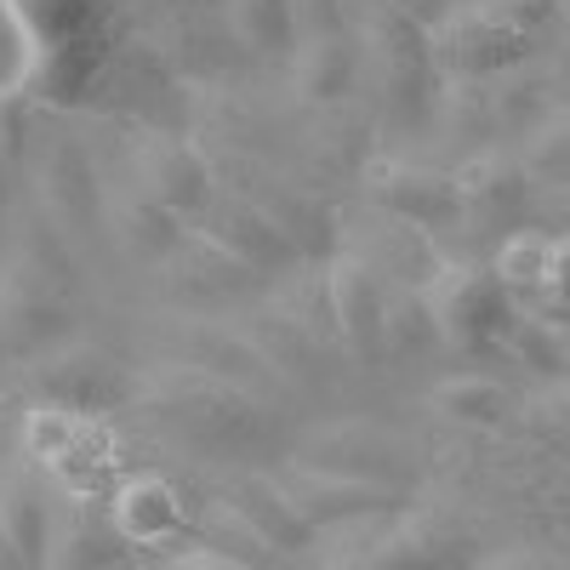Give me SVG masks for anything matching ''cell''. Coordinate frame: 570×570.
I'll use <instances>...</instances> for the list:
<instances>
[{
  "instance_id": "cell-8",
  "label": "cell",
  "mask_w": 570,
  "mask_h": 570,
  "mask_svg": "<svg viewBox=\"0 0 570 570\" xmlns=\"http://www.w3.org/2000/svg\"><path fill=\"white\" fill-rule=\"evenodd\" d=\"M292 462L320 468V473H343V480H360V485H376V491H394V497H405L411 480H416L411 451L389 434V428H371V422L320 428V434H308V440L292 451Z\"/></svg>"
},
{
  "instance_id": "cell-7",
  "label": "cell",
  "mask_w": 570,
  "mask_h": 570,
  "mask_svg": "<svg viewBox=\"0 0 570 570\" xmlns=\"http://www.w3.org/2000/svg\"><path fill=\"white\" fill-rule=\"evenodd\" d=\"M473 564H480V548L468 531H456L451 519L400 508L337 570H473Z\"/></svg>"
},
{
  "instance_id": "cell-35",
  "label": "cell",
  "mask_w": 570,
  "mask_h": 570,
  "mask_svg": "<svg viewBox=\"0 0 570 570\" xmlns=\"http://www.w3.org/2000/svg\"><path fill=\"white\" fill-rule=\"evenodd\" d=\"M0 75H7V40H0Z\"/></svg>"
},
{
  "instance_id": "cell-19",
  "label": "cell",
  "mask_w": 570,
  "mask_h": 570,
  "mask_svg": "<svg viewBox=\"0 0 570 570\" xmlns=\"http://www.w3.org/2000/svg\"><path fill=\"white\" fill-rule=\"evenodd\" d=\"M292 91L308 109H337L360 91V40L348 35H320L292 46Z\"/></svg>"
},
{
  "instance_id": "cell-1",
  "label": "cell",
  "mask_w": 570,
  "mask_h": 570,
  "mask_svg": "<svg viewBox=\"0 0 570 570\" xmlns=\"http://www.w3.org/2000/svg\"><path fill=\"white\" fill-rule=\"evenodd\" d=\"M564 0H462L428 23L434 69L456 80H491L502 69H519L548 40Z\"/></svg>"
},
{
  "instance_id": "cell-2",
  "label": "cell",
  "mask_w": 570,
  "mask_h": 570,
  "mask_svg": "<svg viewBox=\"0 0 570 570\" xmlns=\"http://www.w3.org/2000/svg\"><path fill=\"white\" fill-rule=\"evenodd\" d=\"M166 428L206 451H252L263 440V400L217 383L206 371H188L177 360H160L155 371H137V400Z\"/></svg>"
},
{
  "instance_id": "cell-32",
  "label": "cell",
  "mask_w": 570,
  "mask_h": 570,
  "mask_svg": "<svg viewBox=\"0 0 570 570\" xmlns=\"http://www.w3.org/2000/svg\"><path fill=\"white\" fill-rule=\"evenodd\" d=\"M389 7H400V12H411L416 23H434V18H440V0H389Z\"/></svg>"
},
{
  "instance_id": "cell-24",
  "label": "cell",
  "mask_w": 570,
  "mask_h": 570,
  "mask_svg": "<svg viewBox=\"0 0 570 570\" xmlns=\"http://www.w3.org/2000/svg\"><path fill=\"white\" fill-rule=\"evenodd\" d=\"M200 548H217L223 559H234V564H246V570H292L297 559H285L279 548H268L252 525H246V519L240 513H228L217 497L200 508Z\"/></svg>"
},
{
  "instance_id": "cell-36",
  "label": "cell",
  "mask_w": 570,
  "mask_h": 570,
  "mask_svg": "<svg viewBox=\"0 0 570 570\" xmlns=\"http://www.w3.org/2000/svg\"><path fill=\"white\" fill-rule=\"evenodd\" d=\"M445 7H462V0H440V12H445Z\"/></svg>"
},
{
  "instance_id": "cell-27",
  "label": "cell",
  "mask_w": 570,
  "mask_h": 570,
  "mask_svg": "<svg viewBox=\"0 0 570 570\" xmlns=\"http://www.w3.org/2000/svg\"><path fill=\"white\" fill-rule=\"evenodd\" d=\"M292 23H297V40L348 35L354 29V0H292Z\"/></svg>"
},
{
  "instance_id": "cell-14",
  "label": "cell",
  "mask_w": 570,
  "mask_h": 570,
  "mask_svg": "<svg viewBox=\"0 0 570 570\" xmlns=\"http://www.w3.org/2000/svg\"><path fill=\"white\" fill-rule=\"evenodd\" d=\"M52 519H58V491L46 468L23 451H7L0 462V537H7L35 570L52 559Z\"/></svg>"
},
{
  "instance_id": "cell-9",
  "label": "cell",
  "mask_w": 570,
  "mask_h": 570,
  "mask_svg": "<svg viewBox=\"0 0 570 570\" xmlns=\"http://www.w3.org/2000/svg\"><path fill=\"white\" fill-rule=\"evenodd\" d=\"M188 228H195L206 246H217L234 268H246L252 279H285L292 268H303L297 246L285 240V234L240 195V188H217V195L206 200V212Z\"/></svg>"
},
{
  "instance_id": "cell-22",
  "label": "cell",
  "mask_w": 570,
  "mask_h": 570,
  "mask_svg": "<svg viewBox=\"0 0 570 570\" xmlns=\"http://www.w3.org/2000/svg\"><path fill=\"white\" fill-rule=\"evenodd\" d=\"M104 228H115L120 246L131 257H142V263H166L183 246V234H188L171 212H160L155 200H142L137 188H126L115 206H104Z\"/></svg>"
},
{
  "instance_id": "cell-31",
  "label": "cell",
  "mask_w": 570,
  "mask_h": 570,
  "mask_svg": "<svg viewBox=\"0 0 570 570\" xmlns=\"http://www.w3.org/2000/svg\"><path fill=\"white\" fill-rule=\"evenodd\" d=\"M7 234H12V155L0 149V252H7Z\"/></svg>"
},
{
  "instance_id": "cell-34",
  "label": "cell",
  "mask_w": 570,
  "mask_h": 570,
  "mask_svg": "<svg viewBox=\"0 0 570 570\" xmlns=\"http://www.w3.org/2000/svg\"><path fill=\"white\" fill-rule=\"evenodd\" d=\"M7 440H12V416H7V405H0V462H7V451H12Z\"/></svg>"
},
{
  "instance_id": "cell-21",
  "label": "cell",
  "mask_w": 570,
  "mask_h": 570,
  "mask_svg": "<svg viewBox=\"0 0 570 570\" xmlns=\"http://www.w3.org/2000/svg\"><path fill=\"white\" fill-rule=\"evenodd\" d=\"M109 519H115V537L120 542H137V548H166L183 531V508H177V491L166 480L126 485Z\"/></svg>"
},
{
  "instance_id": "cell-13",
  "label": "cell",
  "mask_w": 570,
  "mask_h": 570,
  "mask_svg": "<svg viewBox=\"0 0 570 570\" xmlns=\"http://www.w3.org/2000/svg\"><path fill=\"white\" fill-rule=\"evenodd\" d=\"M274 480L285 491L308 531L325 537V531H343V525H365V519H389L400 513L405 502L394 491H376V485H360V480H343V473H320V468H303V462H279Z\"/></svg>"
},
{
  "instance_id": "cell-10",
  "label": "cell",
  "mask_w": 570,
  "mask_h": 570,
  "mask_svg": "<svg viewBox=\"0 0 570 570\" xmlns=\"http://www.w3.org/2000/svg\"><path fill=\"white\" fill-rule=\"evenodd\" d=\"M131 188L142 200H155L160 212H171L177 223H195L206 212V200L217 195V177L188 137L137 131L131 137Z\"/></svg>"
},
{
  "instance_id": "cell-6",
  "label": "cell",
  "mask_w": 570,
  "mask_h": 570,
  "mask_svg": "<svg viewBox=\"0 0 570 570\" xmlns=\"http://www.w3.org/2000/svg\"><path fill=\"white\" fill-rule=\"evenodd\" d=\"M29 371V394L35 405H52L69 416H98V411H120L137 400V371L126 360H115L98 343H63L52 354H40Z\"/></svg>"
},
{
  "instance_id": "cell-12",
  "label": "cell",
  "mask_w": 570,
  "mask_h": 570,
  "mask_svg": "<svg viewBox=\"0 0 570 570\" xmlns=\"http://www.w3.org/2000/svg\"><path fill=\"white\" fill-rule=\"evenodd\" d=\"M171 360L188 365V371H206V376H217V383L240 389L252 400H263L268 389H279V376L252 348L246 331L240 325H223L212 314H177V325H171Z\"/></svg>"
},
{
  "instance_id": "cell-26",
  "label": "cell",
  "mask_w": 570,
  "mask_h": 570,
  "mask_svg": "<svg viewBox=\"0 0 570 570\" xmlns=\"http://www.w3.org/2000/svg\"><path fill=\"white\" fill-rule=\"evenodd\" d=\"M508 354H519L531 371H559L564 365V348H559V337L548 331V320H531V314H519L513 337H508Z\"/></svg>"
},
{
  "instance_id": "cell-18",
  "label": "cell",
  "mask_w": 570,
  "mask_h": 570,
  "mask_svg": "<svg viewBox=\"0 0 570 570\" xmlns=\"http://www.w3.org/2000/svg\"><path fill=\"white\" fill-rule=\"evenodd\" d=\"M451 177H456V206H462L468 228H491V234H502V228L513 234L519 228L525 200H531V183L508 155H473Z\"/></svg>"
},
{
  "instance_id": "cell-23",
  "label": "cell",
  "mask_w": 570,
  "mask_h": 570,
  "mask_svg": "<svg viewBox=\"0 0 570 570\" xmlns=\"http://www.w3.org/2000/svg\"><path fill=\"white\" fill-rule=\"evenodd\" d=\"M217 7H223V35L240 46L246 58L292 52L297 46L292 0H217Z\"/></svg>"
},
{
  "instance_id": "cell-17",
  "label": "cell",
  "mask_w": 570,
  "mask_h": 570,
  "mask_svg": "<svg viewBox=\"0 0 570 570\" xmlns=\"http://www.w3.org/2000/svg\"><path fill=\"white\" fill-rule=\"evenodd\" d=\"M217 502L228 508V513H240L246 525L268 542V548H279L285 559H308L314 553V531H308V519L285 502V491H279V480H274V468L263 473V468H234L228 480H223V491H217Z\"/></svg>"
},
{
  "instance_id": "cell-29",
  "label": "cell",
  "mask_w": 570,
  "mask_h": 570,
  "mask_svg": "<svg viewBox=\"0 0 570 570\" xmlns=\"http://www.w3.org/2000/svg\"><path fill=\"white\" fill-rule=\"evenodd\" d=\"M160 570H246V564H234V559H223L217 548H177V553H166L160 559Z\"/></svg>"
},
{
  "instance_id": "cell-20",
  "label": "cell",
  "mask_w": 570,
  "mask_h": 570,
  "mask_svg": "<svg viewBox=\"0 0 570 570\" xmlns=\"http://www.w3.org/2000/svg\"><path fill=\"white\" fill-rule=\"evenodd\" d=\"M160 268H166V292H171L177 303H195V308H206V303H228L234 292H246V285H252V274H246V268H234L217 246H206L195 228L183 234V246H177Z\"/></svg>"
},
{
  "instance_id": "cell-4",
  "label": "cell",
  "mask_w": 570,
  "mask_h": 570,
  "mask_svg": "<svg viewBox=\"0 0 570 570\" xmlns=\"http://www.w3.org/2000/svg\"><path fill=\"white\" fill-rule=\"evenodd\" d=\"M23 177H29V206L52 223L75 252L86 240H98V228H104V183H98V166H91V149L69 126H40L29 137Z\"/></svg>"
},
{
  "instance_id": "cell-25",
  "label": "cell",
  "mask_w": 570,
  "mask_h": 570,
  "mask_svg": "<svg viewBox=\"0 0 570 570\" xmlns=\"http://www.w3.org/2000/svg\"><path fill=\"white\" fill-rule=\"evenodd\" d=\"M513 394L485 371H462V376H445L434 389V411L451 416V422H473V428H502Z\"/></svg>"
},
{
  "instance_id": "cell-11",
  "label": "cell",
  "mask_w": 570,
  "mask_h": 570,
  "mask_svg": "<svg viewBox=\"0 0 570 570\" xmlns=\"http://www.w3.org/2000/svg\"><path fill=\"white\" fill-rule=\"evenodd\" d=\"M325 303H331V331L337 348L360 365H383L389 348V285L376 279V268L354 252L325 257Z\"/></svg>"
},
{
  "instance_id": "cell-28",
  "label": "cell",
  "mask_w": 570,
  "mask_h": 570,
  "mask_svg": "<svg viewBox=\"0 0 570 570\" xmlns=\"http://www.w3.org/2000/svg\"><path fill=\"white\" fill-rule=\"evenodd\" d=\"M542 297H553L559 308H570V234H553V257H548Z\"/></svg>"
},
{
  "instance_id": "cell-33",
  "label": "cell",
  "mask_w": 570,
  "mask_h": 570,
  "mask_svg": "<svg viewBox=\"0 0 570 570\" xmlns=\"http://www.w3.org/2000/svg\"><path fill=\"white\" fill-rule=\"evenodd\" d=\"M0 570H35V564H29V559H23V553L7 542V537H0Z\"/></svg>"
},
{
  "instance_id": "cell-16",
  "label": "cell",
  "mask_w": 570,
  "mask_h": 570,
  "mask_svg": "<svg viewBox=\"0 0 570 570\" xmlns=\"http://www.w3.org/2000/svg\"><path fill=\"white\" fill-rule=\"evenodd\" d=\"M228 188H240V195L285 234V240L297 246L303 263H314L320 252L337 246V217H331V206L320 195H308L303 183L279 177V171H246L240 183H228Z\"/></svg>"
},
{
  "instance_id": "cell-30",
  "label": "cell",
  "mask_w": 570,
  "mask_h": 570,
  "mask_svg": "<svg viewBox=\"0 0 570 570\" xmlns=\"http://www.w3.org/2000/svg\"><path fill=\"white\" fill-rule=\"evenodd\" d=\"M473 570H570V564L548 553H497V559H480Z\"/></svg>"
},
{
  "instance_id": "cell-3",
  "label": "cell",
  "mask_w": 570,
  "mask_h": 570,
  "mask_svg": "<svg viewBox=\"0 0 570 570\" xmlns=\"http://www.w3.org/2000/svg\"><path fill=\"white\" fill-rule=\"evenodd\" d=\"M416 297H422L428 325H434V343H445L468 360L502 354L519 314H525L491 263H445Z\"/></svg>"
},
{
  "instance_id": "cell-15",
  "label": "cell",
  "mask_w": 570,
  "mask_h": 570,
  "mask_svg": "<svg viewBox=\"0 0 570 570\" xmlns=\"http://www.w3.org/2000/svg\"><path fill=\"white\" fill-rule=\"evenodd\" d=\"M365 188L383 217H400L422 234H440L462 223L456 206V177L451 171H428V166H405V160H376L365 171Z\"/></svg>"
},
{
  "instance_id": "cell-5",
  "label": "cell",
  "mask_w": 570,
  "mask_h": 570,
  "mask_svg": "<svg viewBox=\"0 0 570 570\" xmlns=\"http://www.w3.org/2000/svg\"><path fill=\"white\" fill-rule=\"evenodd\" d=\"M69 297H75V285L52 279L29 257H18V252L0 257V360L35 365L40 354L63 348L69 325H75Z\"/></svg>"
}]
</instances>
